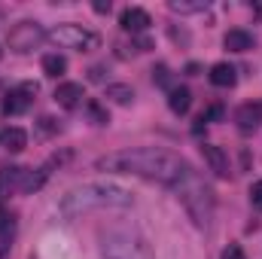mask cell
<instances>
[{"label": "cell", "mask_w": 262, "mask_h": 259, "mask_svg": "<svg viewBox=\"0 0 262 259\" xmlns=\"http://www.w3.org/2000/svg\"><path fill=\"white\" fill-rule=\"evenodd\" d=\"M107 101H113L119 107H128L134 101V89L125 85V82H113V85H107Z\"/></svg>", "instance_id": "2e32d148"}, {"label": "cell", "mask_w": 262, "mask_h": 259, "mask_svg": "<svg viewBox=\"0 0 262 259\" xmlns=\"http://www.w3.org/2000/svg\"><path fill=\"white\" fill-rule=\"evenodd\" d=\"M64 70H67V61L61 55H46V58H43V73H46V76H61Z\"/></svg>", "instance_id": "d6986e66"}, {"label": "cell", "mask_w": 262, "mask_h": 259, "mask_svg": "<svg viewBox=\"0 0 262 259\" xmlns=\"http://www.w3.org/2000/svg\"><path fill=\"white\" fill-rule=\"evenodd\" d=\"M177 192H180V201H183L186 213L195 220V226H207V223L213 220V192H210V186H204V183L198 180L192 171H189L186 180L177 186Z\"/></svg>", "instance_id": "3957f363"}, {"label": "cell", "mask_w": 262, "mask_h": 259, "mask_svg": "<svg viewBox=\"0 0 262 259\" xmlns=\"http://www.w3.org/2000/svg\"><path fill=\"white\" fill-rule=\"evenodd\" d=\"M250 204H253L256 210H262V180H256V183L250 186Z\"/></svg>", "instance_id": "44dd1931"}, {"label": "cell", "mask_w": 262, "mask_h": 259, "mask_svg": "<svg viewBox=\"0 0 262 259\" xmlns=\"http://www.w3.org/2000/svg\"><path fill=\"white\" fill-rule=\"evenodd\" d=\"M168 107H171V113H177V116L189 113V107H192V92L183 89V85L171 89V95H168Z\"/></svg>", "instance_id": "4fadbf2b"}, {"label": "cell", "mask_w": 262, "mask_h": 259, "mask_svg": "<svg viewBox=\"0 0 262 259\" xmlns=\"http://www.w3.org/2000/svg\"><path fill=\"white\" fill-rule=\"evenodd\" d=\"M85 107H89V116H92V122H95V125H104V122H110V119H107V110H104L98 101H89Z\"/></svg>", "instance_id": "ffe728a7"}, {"label": "cell", "mask_w": 262, "mask_h": 259, "mask_svg": "<svg viewBox=\"0 0 262 259\" xmlns=\"http://www.w3.org/2000/svg\"><path fill=\"white\" fill-rule=\"evenodd\" d=\"M95 12H110V0H107V3L98 0V3H95Z\"/></svg>", "instance_id": "d4e9b609"}, {"label": "cell", "mask_w": 262, "mask_h": 259, "mask_svg": "<svg viewBox=\"0 0 262 259\" xmlns=\"http://www.w3.org/2000/svg\"><path fill=\"white\" fill-rule=\"evenodd\" d=\"M134 198L131 192L119 189V186H110V183H89V186H76L61 198L58 210L64 217H82L89 210H104V207H131Z\"/></svg>", "instance_id": "7a4b0ae2"}, {"label": "cell", "mask_w": 262, "mask_h": 259, "mask_svg": "<svg viewBox=\"0 0 262 259\" xmlns=\"http://www.w3.org/2000/svg\"><path fill=\"white\" fill-rule=\"evenodd\" d=\"M223 46H226L229 52H247V49H253V37H250L247 31L235 28V31H229V34L223 37Z\"/></svg>", "instance_id": "7c38bea8"}, {"label": "cell", "mask_w": 262, "mask_h": 259, "mask_svg": "<svg viewBox=\"0 0 262 259\" xmlns=\"http://www.w3.org/2000/svg\"><path fill=\"white\" fill-rule=\"evenodd\" d=\"M159 82L168 85V67H159Z\"/></svg>", "instance_id": "484cf974"}, {"label": "cell", "mask_w": 262, "mask_h": 259, "mask_svg": "<svg viewBox=\"0 0 262 259\" xmlns=\"http://www.w3.org/2000/svg\"><path fill=\"white\" fill-rule=\"evenodd\" d=\"M46 37H49L55 46H61V49H76V52H89V49L98 46V34H92V31L82 28V25H70V21L52 28Z\"/></svg>", "instance_id": "5b68a950"}, {"label": "cell", "mask_w": 262, "mask_h": 259, "mask_svg": "<svg viewBox=\"0 0 262 259\" xmlns=\"http://www.w3.org/2000/svg\"><path fill=\"white\" fill-rule=\"evenodd\" d=\"M235 125L244 131V134H250V131H256L262 125V104H241L238 110H235Z\"/></svg>", "instance_id": "ba28073f"}, {"label": "cell", "mask_w": 262, "mask_h": 259, "mask_svg": "<svg viewBox=\"0 0 262 259\" xmlns=\"http://www.w3.org/2000/svg\"><path fill=\"white\" fill-rule=\"evenodd\" d=\"M3 146L9 153H21L28 146V131L25 128H6L3 131Z\"/></svg>", "instance_id": "e0dca14e"}, {"label": "cell", "mask_w": 262, "mask_h": 259, "mask_svg": "<svg viewBox=\"0 0 262 259\" xmlns=\"http://www.w3.org/2000/svg\"><path fill=\"white\" fill-rule=\"evenodd\" d=\"M168 6L177 15H192V12H204L207 9V0H171Z\"/></svg>", "instance_id": "ac0fdd59"}, {"label": "cell", "mask_w": 262, "mask_h": 259, "mask_svg": "<svg viewBox=\"0 0 262 259\" xmlns=\"http://www.w3.org/2000/svg\"><path fill=\"white\" fill-rule=\"evenodd\" d=\"M43 37H46V34H43V28H40L37 21H18V25L6 34V43H9L12 52L25 55V52H34Z\"/></svg>", "instance_id": "8992f818"}, {"label": "cell", "mask_w": 262, "mask_h": 259, "mask_svg": "<svg viewBox=\"0 0 262 259\" xmlns=\"http://www.w3.org/2000/svg\"><path fill=\"white\" fill-rule=\"evenodd\" d=\"M37 98V85L34 82H21L18 89H12L6 98H3V113L6 116H18L31 107V101Z\"/></svg>", "instance_id": "52a82bcc"}, {"label": "cell", "mask_w": 262, "mask_h": 259, "mask_svg": "<svg viewBox=\"0 0 262 259\" xmlns=\"http://www.w3.org/2000/svg\"><path fill=\"white\" fill-rule=\"evenodd\" d=\"M98 171L107 174H131V177H143L152 183H165V186H180L186 180V174L192 171L177 153L171 149H156V146H140V149H119L110 156H101L95 162Z\"/></svg>", "instance_id": "6da1fadb"}, {"label": "cell", "mask_w": 262, "mask_h": 259, "mask_svg": "<svg viewBox=\"0 0 262 259\" xmlns=\"http://www.w3.org/2000/svg\"><path fill=\"white\" fill-rule=\"evenodd\" d=\"M201 156H204V162H207V168H210V171H213L216 177H223V180L229 177V171H232V168H229V156L223 153V146H213V143H204V146H201Z\"/></svg>", "instance_id": "9c48e42d"}, {"label": "cell", "mask_w": 262, "mask_h": 259, "mask_svg": "<svg viewBox=\"0 0 262 259\" xmlns=\"http://www.w3.org/2000/svg\"><path fill=\"white\" fill-rule=\"evenodd\" d=\"M235 79H238V76H235V67L232 64L220 61V64L210 67V82H213V85H220V89H232Z\"/></svg>", "instance_id": "5bb4252c"}, {"label": "cell", "mask_w": 262, "mask_h": 259, "mask_svg": "<svg viewBox=\"0 0 262 259\" xmlns=\"http://www.w3.org/2000/svg\"><path fill=\"white\" fill-rule=\"evenodd\" d=\"M82 98H85V92H82L79 82H61V85L55 89V101H58V107H64V110H76V107L82 104Z\"/></svg>", "instance_id": "8fae6325"}, {"label": "cell", "mask_w": 262, "mask_h": 259, "mask_svg": "<svg viewBox=\"0 0 262 259\" xmlns=\"http://www.w3.org/2000/svg\"><path fill=\"white\" fill-rule=\"evenodd\" d=\"M119 25H122V31H128V34H140V31H146V28L152 25V18H149L146 9H140V6H128V9L122 12Z\"/></svg>", "instance_id": "30bf717a"}, {"label": "cell", "mask_w": 262, "mask_h": 259, "mask_svg": "<svg viewBox=\"0 0 262 259\" xmlns=\"http://www.w3.org/2000/svg\"><path fill=\"white\" fill-rule=\"evenodd\" d=\"M43 183H46V171H28V168H21L18 192H37Z\"/></svg>", "instance_id": "9a60e30c"}, {"label": "cell", "mask_w": 262, "mask_h": 259, "mask_svg": "<svg viewBox=\"0 0 262 259\" xmlns=\"http://www.w3.org/2000/svg\"><path fill=\"white\" fill-rule=\"evenodd\" d=\"M220 116H223V107H220V104H213V107H207V110L201 113V119H198V122H213V119H220Z\"/></svg>", "instance_id": "7402d4cb"}, {"label": "cell", "mask_w": 262, "mask_h": 259, "mask_svg": "<svg viewBox=\"0 0 262 259\" xmlns=\"http://www.w3.org/2000/svg\"><path fill=\"white\" fill-rule=\"evenodd\" d=\"M220 259H247V256H244V250H241L238 244H229V247L223 250V256H220Z\"/></svg>", "instance_id": "603a6c76"}, {"label": "cell", "mask_w": 262, "mask_h": 259, "mask_svg": "<svg viewBox=\"0 0 262 259\" xmlns=\"http://www.w3.org/2000/svg\"><path fill=\"white\" fill-rule=\"evenodd\" d=\"M9 226H12V217H9V210H3V207H0V235H6V232H9Z\"/></svg>", "instance_id": "cb8c5ba5"}, {"label": "cell", "mask_w": 262, "mask_h": 259, "mask_svg": "<svg viewBox=\"0 0 262 259\" xmlns=\"http://www.w3.org/2000/svg\"><path fill=\"white\" fill-rule=\"evenodd\" d=\"M101 253L104 259H156L149 241L131 232H110L101 241Z\"/></svg>", "instance_id": "277c9868"}]
</instances>
